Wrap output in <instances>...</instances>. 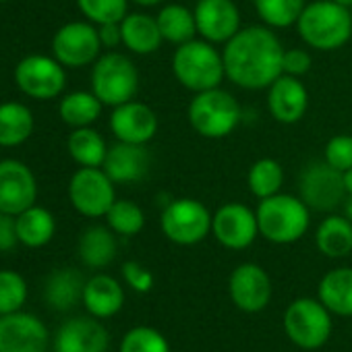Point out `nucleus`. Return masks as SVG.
Wrapping results in <instances>:
<instances>
[{
  "instance_id": "f257e3e1",
  "label": "nucleus",
  "mask_w": 352,
  "mask_h": 352,
  "mask_svg": "<svg viewBox=\"0 0 352 352\" xmlns=\"http://www.w3.org/2000/svg\"><path fill=\"white\" fill-rule=\"evenodd\" d=\"M282 56L284 46L267 25L241 28L222 50L226 79L249 91L267 89L282 75Z\"/></svg>"
},
{
  "instance_id": "f03ea898",
  "label": "nucleus",
  "mask_w": 352,
  "mask_h": 352,
  "mask_svg": "<svg viewBox=\"0 0 352 352\" xmlns=\"http://www.w3.org/2000/svg\"><path fill=\"white\" fill-rule=\"evenodd\" d=\"M300 40L319 52L346 46L352 38V11L333 0H313L296 21Z\"/></svg>"
},
{
  "instance_id": "7ed1b4c3",
  "label": "nucleus",
  "mask_w": 352,
  "mask_h": 352,
  "mask_svg": "<svg viewBox=\"0 0 352 352\" xmlns=\"http://www.w3.org/2000/svg\"><path fill=\"white\" fill-rule=\"evenodd\" d=\"M172 73L176 81L193 94L220 87L226 79L222 52L216 44L204 38L176 46L172 56Z\"/></svg>"
},
{
  "instance_id": "20e7f679",
  "label": "nucleus",
  "mask_w": 352,
  "mask_h": 352,
  "mask_svg": "<svg viewBox=\"0 0 352 352\" xmlns=\"http://www.w3.org/2000/svg\"><path fill=\"white\" fill-rule=\"evenodd\" d=\"M259 236L274 245H292L300 241L311 226V210L298 197L290 193H278L267 199H259L255 210Z\"/></svg>"
},
{
  "instance_id": "39448f33",
  "label": "nucleus",
  "mask_w": 352,
  "mask_h": 352,
  "mask_svg": "<svg viewBox=\"0 0 352 352\" xmlns=\"http://www.w3.org/2000/svg\"><path fill=\"white\" fill-rule=\"evenodd\" d=\"M187 116L197 135L206 139H224L239 126L243 110L230 91L214 87L193 96Z\"/></svg>"
},
{
  "instance_id": "423d86ee",
  "label": "nucleus",
  "mask_w": 352,
  "mask_h": 352,
  "mask_svg": "<svg viewBox=\"0 0 352 352\" xmlns=\"http://www.w3.org/2000/svg\"><path fill=\"white\" fill-rule=\"evenodd\" d=\"M139 89V73L135 63L120 52H106L94 63L91 91L104 106H120L135 100Z\"/></svg>"
},
{
  "instance_id": "0eeeda50",
  "label": "nucleus",
  "mask_w": 352,
  "mask_h": 352,
  "mask_svg": "<svg viewBox=\"0 0 352 352\" xmlns=\"http://www.w3.org/2000/svg\"><path fill=\"white\" fill-rule=\"evenodd\" d=\"M212 212L193 197H179L164 206L160 216L162 234L181 247H193L212 234Z\"/></svg>"
},
{
  "instance_id": "6e6552de",
  "label": "nucleus",
  "mask_w": 352,
  "mask_h": 352,
  "mask_svg": "<svg viewBox=\"0 0 352 352\" xmlns=\"http://www.w3.org/2000/svg\"><path fill=\"white\" fill-rule=\"evenodd\" d=\"M331 313L319 298H296L284 313V331L302 350L321 348L331 336Z\"/></svg>"
},
{
  "instance_id": "1a4fd4ad",
  "label": "nucleus",
  "mask_w": 352,
  "mask_h": 352,
  "mask_svg": "<svg viewBox=\"0 0 352 352\" xmlns=\"http://www.w3.org/2000/svg\"><path fill=\"white\" fill-rule=\"evenodd\" d=\"M298 197L309 206L311 212H333L348 197L344 172L331 168L325 160L307 164L298 176Z\"/></svg>"
},
{
  "instance_id": "9d476101",
  "label": "nucleus",
  "mask_w": 352,
  "mask_h": 352,
  "mask_svg": "<svg viewBox=\"0 0 352 352\" xmlns=\"http://www.w3.org/2000/svg\"><path fill=\"white\" fill-rule=\"evenodd\" d=\"M69 199L85 218H102L116 201L114 181L104 168L81 166L69 183Z\"/></svg>"
},
{
  "instance_id": "9b49d317",
  "label": "nucleus",
  "mask_w": 352,
  "mask_h": 352,
  "mask_svg": "<svg viewBox=\"0 0 352 352\" xmlns=\"http://www.w3.org/2000/svg\"><path fill=\"white\" fill-rule=\"evenodd\" d=\"M102 42L98 34V25L91 21H71L63 25L52 38L54 58L63 67H87L96 63L102 54Z\"/></svg>"
},
{
  "instance_id": "f8f14e48",
  "label": "nucleus",
  "mask_w": 352,
  "mask_h": 352,
  "mask_svg": "<svg viewBox=\"0 0 352 352\" xmlns=\"http://www.w3.org/2000/svg\"><path fill=\"white\" fill-rule=\"evenodd\" d=\"M17 87L34 100H52L67 85V73L56 58L30 54L15 69Z\"/></svg>"
},
{
  "instance_id": "ddd939ff",
  "label": "nucleus",
  "mask_w": 352,
  "mask_h": 352,
  "mask_svg": "<svg viewBox=\"0 0 352 352\" xmlns=\"http://www.w3.org/2000/svg\"><path fill=\"white\" fill-rule=\"evenodd\" d=\"M212 234L224 249L230 251L249 249L259 236L255 210L239 201L220 206L212 216Z\"/></svg>"
},
{
  "instance_id": "4468645a",
  "label": "nucleus",
  "mask_w": 352,
  "mask_h": 352,
  "mask_svg": "<svg viewBox=\"0 0 352 352\" xmlns=\"http://www.w3.org/2000/svg\"><path fill=\"white\" fill-rule=\"evenodd\" d=\"M228 292L243 313H261L272 300L270 274L257 263H241L228 278Z\"/></svg>"
},
{
  "instance_id": "2eb2a0df",
  "label": "nucleus",
  "mask_w": 352,
  "mask_h": 352,
  "mask_svg": "<svg viewBox=\"0 0 352 352\" xmlns=\"http://www.w3.org/2000/svg\"><path fill=\"white\" fill-rule=\"evenodd\" d=\"M38 185L34 172L19 160L0 162V210L19 216L36 204Z\"/></svg>"
},
{
  "instance_id": "dca6fc26",
  "label": "nucleus",
  "mask_w": 352,
  "mask_h": 352,
  "mask_svg": "<svg viewBox=\"0 0 352 352\" xmlns=\"http://www.w3.org/2000/svg\"><path fill=\"white\" fill-rule=\"evenodd\" d=\"M195 21L199 38L212 44H226L241 32V11L234 0H197Z\"/></svg>"
},
{
  "instance_id": "f3484780",
  "label": "nucleus",
  "mask_w": 352,
  "mask_h": 352,
  "mask_svg": "<svg viewBox=\"0 0 352 352\" xmlns=\"http://www.w3.org/2000/svg\"><path fill=\"white\" fill-rule=\"evenodd\" d=\"M48 331L30 313H9L0 317V352H46Z\"/></svg>"
},
{
  "instance_id": "a211bd4d",
  "label": "nucleus",
  "mask_w": 352,
  "mask_h": 352,
  "mask_svg": "<svg viewBox=\"0 0 352 352\" xmlns=\"http://www.w3.org/2000/svg\"><path fill=\"white\" fill-rule=\"evenodd\" d=\"M110 131L116 141L147 145L157 133V114L143 102H124L112 110Z\"/></svg>"
},
{
  "instance_id": "6ab92c4d",
  "label": "nucleus",
  "mask_w": 352,
  "mask_h": 352,
  "mask_svg": "<svg viewBox=\"0 0 352 352\" xmlns=\"http://www.w3.org/2000/svg\"><path fill=\"white\" fill-rule=\"evenodd\" d=\"M309 108V91L298 77L280 75L267 87V110L280 124H296Z\"/></svg>"
},
{
  "instance_id": "aec40b11",
  "label": "nucleus",
  "mask_w": 352,
  "mask_h": 352,
  "mask_svg": "<svg viewBox=\"0 0 352 352\" xmlns=\"http://www.w3.org/2000/svg\"><path fill=\"white\" fill-rule=\"evenodd\" d=\"M102 168L114 181V185L139 183L149 174L151 155L145 145L118 141L116 145L108 147V155H106Z\"/></svg>"
},
{
  "instance_id": "412c9836",
  "label": "nucleus",
  "mask_w": 352,
  "mask_h": 352,
  "mask_svg": "<svg viewBox=\"0 0 352 352\" xmlns=\"http://www.w3.org/2000/svg\"><path fill=\"white\" fill-rule=\"evenodd\" d=\"M110 336L96 319H69L56 333V352H106Z\"/></svg>"
},
{
  "instance_id": "4be33fe9",
  "label": "nucleus",
  "mask_w": 352,
  "mask_h": 352,
  "mask_svg": "<svg viewBox=\"0 0 352 352\" xmlns=\"http://www.w3.org/2000/svg\"><path fill=\"white\" fill-rule=\"evenodd\" d=\"M122 30V46L139 56H147L160 50L164 44L157 19L147 13H129L120 21Z\"/></svg>"
},
{
  "instance_id": "5701e85b",
  "label": "nucleus",
  "mask_w": 352,
  "mask_h": 352,
  "mask_svg": "<svg viewBox=\"0 0 352 352\" xmlns=\"http://www.w3.org/2000/svg\"><path fill=\"white\" fill-rule=\"evenodd\" d=\"M83 305L94 317H100V319L112 317L124 305L122 286L112 276H94L91 280L85 282Z\"/></svg>"
},
{
  "instance_id": "b1692460",
  "label": "nucleus",
  "mask_w": 352,
  "mask_h": 352,
  "mask_svg": "<svg viewBox=\"0 0 352 352\" xmlns=\"http://www.w3.org/2000/svg\"><path fill=\"white\" fill-rule=\"evenodd\" d=\"M317 296L329 313L352 317V267H336L327 272L319 282Z\"/></svg>"
},
{
  "instance_id": "393cba45",
  "label": "nucleus",
  "mask_w": 352,
  "mask_h": 352,
  "mask_svg": "<svg viewBox=\"0 0 352 352\" xmlns=\"http://www.w3.org/2000/svg\"><path fill=\"white\" fill-rule=\"evenodd\" d=\"M160 32L164 42L174 44V46H181L187 44L191 40H195L197 34V21H195V11H191L185 5L179 3H170L164 5L160 9V13L155 15Z\"/></svg>"
},
{
  "instance_id": "a878e982",
  "label": "nucleus",
  "mask_w": 352,
  "mask_h": 352,
  "mask_svg": "<svg viewBox=\"0 0 352 352\" xmlns=\"http://www.w3.org/2000/svg\"><path fill=\"white\" fill-rule=\"evenodd\" d=\"M116 232L110 226H89L79 239V257L87 267L102 270L116 257Z\"/></svg>"
},
{
  "instance_id": "bb28decb",
  "label": "nucleus",
  "mask_w": 352,
  "mask_h": 352,
  "mask_svg": "<svg viewBox=\"0 0 352 352\" xmlns=\"http://www.w3.org/2000/svg\"><path fill=\"white\" fill-rule=\"evenodd\" d=\"M83 290H85L83 276L77 270L65 267V270H56L48 276L44 296L52 309L69 311L79 300H83Z\"/></svg>"
},
{
  "instance_id": "cd10ccee",
  "label": "nucleus",
  "mask_w": 352,
  "mask_h": 352,
  "mask_svg": "<svg viewBox=\"0 0 352 352\" xmlns=\"http://www.w3.org/2000/svg\"><path fill=\"white\" fill-rule=\"evenodd\" d=\"M317 249L329 259H342L352 253V222L346 216H327L315 232Z\"/></svg>"
},
{
  "instance_id": "c85d7f7f",
  "label": "nucleus",
  "mask_w": 352,
  "mask_h": 352,
  "mask_svg": "<svg viewBox=\"0 0 352 352\" xmlns=\"http://www.w3.org/2000/svg\"><path fill=\"white\" fill-rule=\"evenodd\" d=\"M34 131V114L25 104H0V147H15L30 139Z\"/></svg>"
},
{
  "instance_id": "c756f323",
  "label": "nucleus",
  "mask_w": 352,
  "mask_h": 352,
  "mask_svg": "<svg viewBox=\"0 0 352 352\" xmlns=\"http://www.w3.org/2000/svg\"><path fill=\"white\" fill-rule=\"evenodd\" d=\"M54 230H56L54 216L44 208L32 206L30 210L17 216V236L19 243H23L25 247L38 249L48 245L54 236Z\"/></svg>"
},
{
  "instance_id": "7c9ffc66",
  "label": "nucleus",
  "mask_w": 352,
  "mask_h": 352,
  "mask_svg": "<svg viewBox=\"0 0 352 352\" xmlns=\"http://www.w3.org/2000/svg\"><path fill=\"white\" fill-rule=\"evenodd\" d=\"M67 147L71 157L85 168H102L108 155V145L104 137L91 126L75 129L67 141Z\"/></svg>"
},
{
  "instance_id": "2f4dec72",
  "label": "nucleus",
  "mask_w": 352,
  "mask_h": 352,
  "mask_svg": "<svg viewBox=\"0 0 352 352\" xmlns=\"http://www.w3.org/2000/svg\"><path fill=\"white\" fill-rule=\"evenodd\" d=\"M102 108L104 104L94 91H73L60 100L58 112L69 126L81 129V126H91L100 118Z\"/></svg>"
},
{
  "instance_id": "473e14b6",
  "label": "nucleus",
  "mask_w": 352,
  "mask_h": 352,
  "mask_svg": "<svg viewBox=\"0 0 352 352\" xmlns=\"http://www.w3.org/2000/svg\"><path fill=\"white\" fill-rule=\"evenodd\" d=\"M282 185H284V168L274 157L257 160L247 172L249 193L257 199H267L272 195L282 193Z\"/></svg>"
},
{
  "instance_id": "72a5a7b5",
  "label": "nucleus",
  "mask_w": 352,
  "mask_h": 352,
  "mask_svg": "<svg viewBox=\"0 0 352 352\" xmlns=\"http://www.w3.org/2000/svg\"><path fill=\"white\" fill-rule=\"evenodd\" d=\"M255 13L263 25L272 30H286L296 25L307 0H253Z\"/></svg>"
},
{
  "instance_id": "f704fd0d",
  "label": "nucleus",
  "mask_w": 352,
  "mask_h": 352,
  "mask_svg": "<svg viewBox=\"0 0 352 352\" xmlns=\"http://www.w3.org/2000/svg\"><path fill=\"white\" fill-rule=\"evenodd\" d=\"M104 218L108 226L120 236H135L145 226L143 210L135 201H129V199H116Z\"/></svg>"
},
{
  "instance_id": "c9c22d12",
  "label": "nucleus",
  "mask_w": 352,
  "mask_h": 352,
  "mask_svg": "<svg viewBox=\"0 0 352 352\" xmlns=\"http://www.w3.org/2000/svg\"><path fill=\"white\" fill-rule=\"evenodd\" d=\"M77 7L94 25L118 23L129 15V0H77Z\"/></svg>"
},
{
  "instance_id": "e433bc0d",
  "label": "nucleus",
  "mask_w": 352,
  "mask_h": 352,
  "mask_svg": "<svg viewBox=\"0 0 352 352\" xmlns=\"http://www.w3.org/2000/svg\"><path fill=\"white\" fill-rule=\"evenodd\" d=\"M120 352H170V344L157 329L149 325H137L124 333Z\"/></svg>"
},
{
  "instance_id": "4c0bfd02",
  "label": "nucleus",
  "mask_w": 352,
  "mask_h": 352,
  "mask_svg": "<svg viewBox=\"0 0 352 352\" xmlns=\"http://www.w3.org/2000/svg\"><path fill=\"white\" fill-rule=\"evenodd\" d=\"M28 298L25 280L11 270H0V315L15 313Z\"/></svg>"
},
{
  "instance_id": "58836bf2",
  "label": "nucleus",
  "mask_w": 352,
  "mask_h": 352,
  "mask_svg": "<svg viewBox=\"0 0 352 352\" xmlns=\"http://www.w3.org/2000/svg\"><path fill=\"white\" fill-rule=\"evenodd\" d=\"M323 160L340 172L350 170L352 168V135H346V133L333 135L325 143Z\"/></svg>"
},
{
  "instance_id": "ea45409f",
  "label": "nucleus",
  "mask_w": 352,
  "mask_h": 352,
  "mask_svg": "<svg viewBox=\"0 0 352 352\" xmlns=\"http://www.w3.org/2000/svg\"><path fill=\"white\" fill-rule=\"evenodd\" d=\"M313 67V56L305 48H288L282 56V75L302 79Z\"/></svg>"
},
{
  "instance_id": "a19ab883",
  "label": "nucleus",
  "mask_w": 352,
  "mask_h": 352,
  "mask_svg": "<svg viewBox=\"0 0 352 352\" xmlns=\"http://www.w3.org/2000/svg\"><path fill=\"white\" fill-rule=\"evenodd\" d=\"M122 278L139 294H145L153 288V274L139 261H126L122 265Z\"/></svg>"
},
{
  "instance_id": "79ce46f5",
  "label": "nucleus",
  "mask_w": 352,
  "mask_h": 352,
  "mask_svg": "<svg viewBox=\"0 0 352 352\" xmlns=\"http://www.w3.org/2000/svg\"><path fill=\"white\" fill-rule=\"evenodd\" d=\"M19 243L17 236V216L0 210V251H11Z\"/></svg>"
},
{
  "instance_id": "37998d69",
  "label": "nucleus",
  "mask_w": 352,
  "mask_h": 352,
  "mask_svg": "<svg viewBox=\"0 0 352 352\" xmlns=\"http://www.w3.org/2000/svg\"><path fill=\"white\" fill-rule=\"evenodd\" d=\"M98 34H100V42L104 48H116L118 44H122V30H120V21L118 23H102L98 25Z\"/></svg>"
},
{
  "instance_id": "c03bdc74",
  "label": "nucleus",
  "mask_w": 352,
  "mask_h": 352,
  "mask_svg": "<svg viewBox=\"0 0 352 352\" xmlns=\"http://www.w3.org/2000/svg\"><path fill=\"white\" fill-rule=\"evenodd\" d=\"M131 3H135L137 7H143V9H151V7H160L162 3H166V0H131Z\"/></svg>"
},
{
  "instance_id": "a18cd8bd",
  "label": "nucleus",
  "mask_w": 352,
  "mask_h": 352,
  "mask_svg": "<svg viewBox=\"0 0 352 352\" xmlns=\"http://www.w3.org/2000/svg\"><path fill=\"white\" fill-rule=\"evenodd\" d=\"M344 185H346V193H348V197H352V168L344 172Z\"/></svg>"
},
{
  "instance_id": "49530a36",
  "label": "nucleus",
  "mask_w": 352,
  "mask_h": 352,
  "mask_svg": "<svg viewBox=\"0 0 352 352\" xmlns=\"http://www.w3.org/2000/svg\"><path fill=\"white\" fill-rule=\"evenodd\" d=\"M344 216L352 222V197H348V199L344 201Z\"/></svg>"
},
{
  "instance_id": "de8ad7c7",
  "label": "nucleus",
  "mask_w": 352,
  "mask_h": 352,
  "mask_svg": "<svg viewBox=\"0 0 352 352\" xmlns=\"http://www.w3.org/2000/svg\"><path fill=\"white\" fill-rule=\"evenodd\" d=\"M333 3H338V5H344V7L352 9V0H333Z\"/></svg>"
},
{
  "instance_id": "09e8293b",
  "label": "nucleus",
  "mask_w": 352,
  "mask_h": 352,
  "mask_svg": "<svg viewBox=\"0 0 352 352\" xmlns=\"http://www.w3.org/2000/svg\"><path fill=\"white\" fill-rule=\"evenodd\" d=\"M0 3H7V0H0Z\"/></svg>"
},
{
  "instance_id": "8fccbe9b",
  "label": "nucleus",
  "mask_w": 352,
  "mask_h": 352,
  "mask_svg": "<svg viewBox=\"0 0 352 352\" xmlns=\"http://www.w3.org/2000/svg\"><path fill=\"white\" fill-rule=\"evenodd\" d=\"M195 3H197V0H195Z\"/></svg>"
},
{
  "instance_id": "3c124183",
  "label": "nucleus",
  "mask_w": 352,
  "mask_h": 352,
  "mask_svg": "<svg viewBox=\"0 0 352 352\" xmlns=\"http://www.w3.org/2000/svg\"><path fill=\"white\" fill-rule=\"evenodd\" d=\"M350 11H352V9H350Z\"/></svg>"
}]
</instances>
